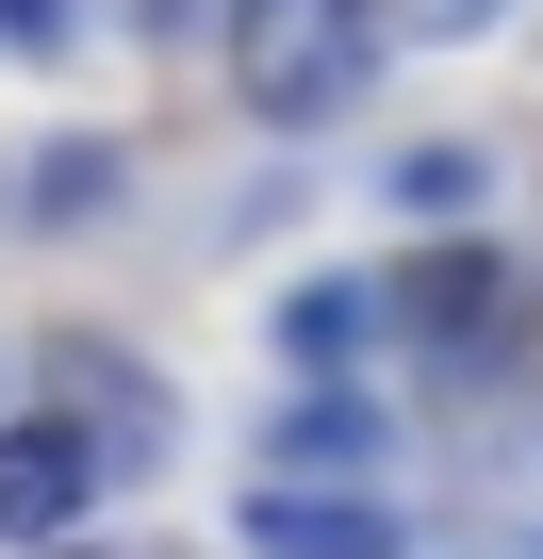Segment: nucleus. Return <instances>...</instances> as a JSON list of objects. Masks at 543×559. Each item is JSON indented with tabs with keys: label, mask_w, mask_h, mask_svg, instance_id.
Listing matches in <instances>:
<instances>
[{
	"label": "nucleus",
	"mask_w": 543,
	"mask_h": 559,
	"mask_svg": "<svg viewBox=\"0 0 543 559\" xmlns=\"http://www.w3.org/2000/svg\"><path fill=\"white\" fill-rule=\"evenodd\" d=\"M247 559H412V526L363 477H263L247 493Z\"/></svg>",
	"instance_id": "2"
},
{
	"label": "nucleus",
	"mask_w": 543,
	"mask_h": 559,
	"mask_svg": "<svg viewBox=\"0 0 543 559\" xmlns=\"http://www.w3.org/2000/svg\"><path fill=\"white\" fill-rule=\"evenodd\" d=\"M281 330H297V362H346V346H363V297H346V280H330V297H297Z\"/></svg>",
	"instance_id": "7"
},
{
	"label": "nucleus",
	"mask_w": 543,
	"mask_h": 559,
	"mask_svg": "<svg viewBox=\"0 0 543 559\" xmlns=\"http://www.w3.org/2000/svg\"><path fill=\"white\" fill-rule=\"evenodd\" d=\"M363 67H379V17H363V0H231V83H247V116L314 132V116L363 99Z\"/></svg>",
	"instance_id": "1"
},
{
	"label": "nucleus",
	"mask_w": 543,
	"mask_h": 559,
	"mask_svg": "<svg viewBox=\"0 0 543 559\" xmlns=\"http://www.w3.org/2000/svg\"><path fill=\"white\" fill-rule=\"evenodd\" d=\"M281 444H297V461H346V477H379V412H346V395H314Z\"/></svg>",
	"instance_id": "6"
},
{
	"label": "nucleus",
	"mask_w": 543,
	"mask_h": 559,
	"mask_svg": "<svg viewBox=\"0 0 543 559\" xmlns=\"http://www.w3.org/2000/svg\"><path fill=\"white\" fill-rule=\"evenodd\" d=\"M396 330H412L428 362H477V346L510 330V280H494V247H412V280H396Z\"/></svg>",
	"instance_id": "4"
},
{
	"label": "nucleus",
	"mask_w": 543,
	"mask_h": 559,
	"mask_svg": "<svg viewBox=\"0 0 543 559\" xmlns=\"http://www.w3.org/2000/svg\"><path fill=\"white\" fill-rule=\"evenodd\" d=\"M83 510H99L83 428H67V412H17V428H0V543H17V559H50Z\"/></svg>",
	"instance_id": "3"
},
{
	"label": "nucleus",
	"mask_w": 543,
	"mask_h": 559,
	"mask_svg": "<svg viewBox=\"0 0 543 559\" xmlns=\"http://www.w3.org/2000/svg\"><path fill=\"white\" fill-rule=\"evenodd\" d=\"M477 17H510V0H412V34H477Z\"/></svg>",
	"instance_id": "8"
},
{
	"label": "nucleus",
	"mask_w": 543,
	"mask_h": 559,
	"mask_svg": "<svg viewBox=\"0 0 543 559\" xmlns=\"http://www.w3.org/2000/svg\"><path fill=\"white\" fill-rule=\"evenodd\" d=\"M83 379H99V395L67 412V428H83V461H99V477H132V461H165V395H149L132 362H83Z\"/></svg>",
	"instance_id": "5"
}]
</instances>
